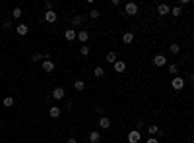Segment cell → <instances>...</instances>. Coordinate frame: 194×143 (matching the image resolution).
<instances>
[{"mask_svg": "<svg viewBox=\"0 0 194 143\" xmlns=\"http://www.w3.org/2000/svg\"><path fill=\"white\" fill-rule=\"evenodd\" d=\"M124 14L126 16H136V14H138V4L136 2H126L124 4Z\"/></svg>", "mask_w": 194, "mask_h": 143, "instance_id": "obj_1", "label": "cell"}, {"mask_svg": "<svg viewBox=\"0 0 194 143\" xmlns=\"http://www.w3.org/2000/svg\"><path fill=\"white\" fill-rule=\"evenodd\" d=\"M171 87H173L175 91H181L183 87H184V80H183V77H173V80H171Z\"/></svg>", "mask_w": 194, "mask_h": 143, "instance_id": "obj_2", "label": "cell"}, {"mask_svg": "<svg viewBox=\"0 0 194 143\" xmlns=\"http://www.w3.org/2000/svg\"><path fill=\"white\" fill-rule=\"evenodd\" d=\"M152 62H153V66H155V68H161V66H165V64H167V58H165L163 54H155Z\"/></svg>", "mask_w": 194, "mask_h": 143, "instance_id": "obj_3", "label": "cell"}, {"mask_svg": "<svg viewBox=\"0 0 194 143\" xmlns=\"http://www.w3.org/2000/svg\"><path fill=\"white\" fill-rule=\"evenodd\" d=\"M53 97L56 99V101H60V99L66 97V89H64V87H54L53 89Z\"/></svg>", "mask_w": 194, "mask_h": 143, "instance_id": "obj_4", "label": "cell"}, {"mask_svg": "<svg viewBox=\"0 0 194 143\" xmlns=\"http://www.w3.org/2000/svg\"><path fill=\"white\" fill-rule=\"evenodd\" d=\"M140 139H142V135H140L138 130H132L130 133H128V143H138Z\"/></svg>", "mask_w": 194, "mask_h": 143, "instance_id": "obj_5", "label": "cell"}, {"mask_svg": "<svg viewBox=\"0 0 194 143\" xmlns=\"http://www.w3.org/2000/svg\"><path fill=\"white\" fill-rule=\"evenodd\" d=\"M16 31H18V35H19V37H25V35L29 33V27H27L25 23H19V25L16 27Z\"/></svg>", "mask_w": 194, "mask_h": 143, "instance_id": "obj_6", "label": "cell"}, {"mask_svg": "<svg viewBox=\"0 0 194 143\" xmlns=\"http://www.w3.org/2000/svg\"><path fill=\"white\" fill-rule=\"evenodd\" d=\"M99 128H103V130H109V128H111V120L107 118V116H101V118H99Z\"/></svg>", "mask_w": 194, "mask_h": 143, "instance_id": "obj_7", "label": "cell"}, {"mask_svg": "<svg viewBox=\"0 0 194 143\" xmlns=\"http://www.w3.org/2000/svg\"><path fill=\"white\" fill-rule=\"evenodd\" d=\"M64 37H66V41H74V39H78V31L66 29V31H64Z\"/></svg>", "mask_w": 194, "mask_h": 143, "instance_id": "obj_8", "label": "cell"}, {"mask_svg": "<svg viewBox=\"0 0 194 143\" xmlns=\"http://www.w3.org/2000/svg\"><path fill=\"white\" fill-rule=\"evenodd\" d=\"M113 68H114V72H119V74H123V72L126 70V64L124 62H120V60H117L113 64Z\"/></svg>", "mask_w": 194, "mask_h": 143, "instance_id": "obj_9", "label": "cell"}, {"mask_svg": "<svg viewBox=\"0 0 194 143\" xmlns=\"http://www.w3.org/2000/svg\"><path fill=\"white\" fill-rule=\"evenodd\" d=\"M43 19H45V21H49V23H54V21H56V14H54V12H45Z\"/></svg>", "mask_w": 194, "mask_h": 143, "instance_id": "obj_10", "label": "cell"}, {"mask_svg": "<svg viewBox=\"0 0 194 143\" xmlns=\"http://www.w3.org/2000/svg\"><path fill=\"white\" fill-rule=\"evenodd\" d=\"M132 41H134V33H132V31H126V33L123 35V43H124V45H130Z\"/></svg>", "mask_w": 194, "mask_h": 143, "instance_id": "obj_11", "label": "cell"}, {"mask_svg": "<svg viewBox=\"0 0 194 143\" xmlns=\"http://www.w3.org/2000/svg\"><path fill=\"white\" fill-rule=\"evenodd\" d=\"M89 143H101V135H99V132H89Z\"/></svg>", "mask_w": 194, "mask_h": 143, "instance_id": "obj_12", "label": "cell"}, {"mask_svg": "<svg viewBox=\"0 0 194 143\" xmlns=\"http://www.w3.org/2000/svg\"><path fill=\"white\" fill-rule=\"evenodd\" d=\"M157 12H159V16H167V14L171 12V8L167 4H159V6H157Z\"/></svg>", "mask_w": 194, "mask_h": 143, "instance_id": "obj_13", "label": "cell"}, {"mask_svg": "<svg viewBox=\"0 0 194 143\" xmlns=\"http://www.w3.org/2000/svg\"><path fill=\"white\" fill-rule=\"evenodd\" d=\"M43 70L51 74V72L54 70V62H53V60H45V62H43Z\"/></svg>", "mask_w": 194, "mask_h": 143, "instance_id": "obj_14", "label": "cell"}, {"mask_svg": "<svg viewBox=\"0 0 194 143\" xmlns=\"http://www.w3.org/2000/svg\"><path fill=\"white\" fill-rule=\"evenodd\" d=\"M88 39H89L88 31H78V41H80V43H88Z\"/></svg>", "mask_w": 194, "mask_h": 143, "instance_id": "obj_15", "label": "cell"}, {"mask_svg": "<svg viewBox=\"0 0 194 143\" xmlns=\"http://www.w3.org/2000/svg\"><path fill=\"white\" fill-rule=\"evenodd\" d=\"M49 114H51V118H58L60 116V108L58 106H51V108H49Z\"/></svg>", "mask_w": 194, "mask_h": 143, "instance_id": "obj_16", "label": "cell"}, {"mask_svg": "<svg viewBox=\"0 0 194 143\" xmlns=\"http://www.w3.org/2000/svg\"><path fill=\"white\" fill-rule=\"evenodd\" d=\"M74 89H76V91H84V89H85L84 80H76V81H74Z\"/></svg>", "mask_w": 194, "mask_h": 143, "instance_id": "obj_17", "label": "cell"}, {"mask_svg": "<svg viewBox=\"0 0 194 143\" xmlns=\"http://www.w3.org/2000/svg\"><path fill=\"white\" fill-rule=\"evenodd\" d=\"M169 52H171V54H179V52H181V47H179L177 43H173V45L169 47Z\"/></svg>", "mask_w": 194, "mask_h": 143, "instance_id": "obj_18", "label": "cell"}, {"mask_svg": "<svg viewBox=\"0 0 194 143\" xmlns=\"http://www.w3.org/2000/svg\"><path fill=\"white\" fill-rule=\"evenodd\" d=\"M93 76H95V77H103V76H105V70H103L101 66H97L95 70H93Z\"/></svg>", "mask_w": 194, "mask_h": 143, "instance_id": "obj_19", "label": "cell"}, {"mask_svg": "<svg viewBox=\"0 0 194 143\" xmlns=\"http://www.w3.org/2000/svg\"><path fill=\"white\" fill-rule=\"evenodd\" d=\"M148 132L152 133V135H153V133H159V126H157V124H149V126H148Z\"/></svg>", "mask_w": 194, "mask_h": 143, "instance_id": "obj_20", "label": "cell"}, {"mask_svg": "<svg viewBox=\"0 0 194 143\" xmlns=\"http://www.w3.org/2000/svg\"><path fill=\"white\" fill-rule=\"evenodd\" d=\"M171 14H173L175 18H179L183 14V10H181V6H173V8H171Z\"/></svg>", "mask_w": 194, "mask_h": 143, "instance_id": "obj_21", "label": "cell"}, {"mask_svg": "<svg viewBox=\"0 0 194 143\" xmlns=\"http://www.w3.org/2000/svg\"><path fill=\"white\" fill-rule=\"evenodd\" d=\"M21 16H24V12H21V8H14V10H12V18H18V19H19Z\"/></svg>", "mask_w": 194, "mask_h": 143, "instance_id": "obj_22", "label": "cell"}, {"mask_svg": "<svg viewBox=\"0 0 194 143\" xmlns=\"http://www.w3.org/2000/svg\"><path fill=\"white\" fill-rule=\"evenodd\" d=\"M43 6H45V10H47V12H53V8H54V2H53V0H47V2L43 4Z\"/></svg>", "mask_w": 194, "mask_h": 143, "instance_id": "obj_23", "label": "cell"}, {"mask_svg": "<svg viewBox=\"0 0 194 143\" xmlns=\"http://www.w3.org/2000/svg\"><path fill=\"white\" fill-rule=\"evenodd\" d=\"M4 106H14V97H4Z\"/></svg>", "mask_w": 194, "mask_h": 143, "instance_id": "obj_24", "label": "cell"}, {"mask_svg": "<svg viewBox=\"0 0 194 143\" xmlns=\"http://www.w3.org/2000/svg\"><path fill=\"white\" fill-rule=\"evenodd\" d=\"M82 21H84L82 16H74V18H72V23H74V25H82Z\"/></svg>", "mask_w": 194, "mask_h": 143, "instance_id": "obj_25", "label": "cell"}, {"mask_svg": "<svg viewBox=\"0 0 194 143\" xmlns=\"http://www.w3.org/2000/svg\"><path fill=\"white\" fill-rule=\"evenodd\" d=\"M107 62L114 64V62H117V54H114V52H109V54H107Z\"/></svg>", "mask_w": 194, "mask_h": 143, "instance_id": "obj_26", "label": "cell"}, {"mask_svg": "<svg viewBox=\"0 0 194 143\" xmlns=\"http://www.w3.org/2000/svg\"><path fill=\"white\" fill-rule=\"evenodd\" d=\"M80 52H82V56H89V47H85V45H82V48H80Z\"/></svg>", "mask_w": 194, "mask_h": 143, "instance_id": "obj_27", "label": "cell"}, {"mask_svg": "<svg viewBox=\"0 0 194 143\" xmlns=\"http://www.w3.org/2000/svg\"><path fill=\"white\" fill-rule=\"evenodd\" d=\"M169 72H171L173 76H177V72H179V66H177V64H169Z\"/></svg>", "mask_w": 194, "mask_h": 143, "instance_id": "obj_28", "label": "cell"}, {"mask_svg": "<svg viewBox=\"0 0 194 143\" xmlns=\"http://www.w3.org/2000/svg\"><path fill=\"white\" fill-rule=\"evenodd\" d=\"M39 60H45V54H39V52H35V54H33V62H39Z\"/></svg>", "mask_w": 194, "mask_h": 143, "instance_id": "obj_29", "label": "cell"}, {"mask_svg": "<svg viewBox=\"0 0 194 143\" xmlns=\"http://www.w3.org/2000/svg\"><path fill=\"white\" fill-rule=\"evenodd\" d=\"M99 16H101V14H99V10H91V12H89V18H91V19H97Z\"/></svg>", "mask_w": 194, "mask_h": 143, "instance_id": "obj_30", "label": "cell"}, {"mask_svg": "<svg viewBox=\"0 0 194 143\" xmlns=\"http://www.w3.org/2000/svg\"><path fill=\"white\" fill-rule=\"evenodd\" d=\"M2 27H4V29H8V27H12V21H10V19H4V21H2Z\"/></svg>", "mask_w": 194, "mask_h": 143, "instance_id": "obj_31", "label": "cell"}, {"mask_svg": "<svg viewBox=\"0 0 194 143\" xmlns=\"http://www.w3.org/2000/svg\"><path fill=\"white\" fill-rule=\"evenodd\" d=\"M146 143H159V139H155V137H149Z\"/></svg>", "mask_w": 194, "mask_h": 143, "instance_id": "obj_32", "label": "cell"}, {"mask_svg": "<svg viewBox=\"0 0 194 143\" xmlns=\"http://www.w3.org/2000/svg\"><path fill=\"white\" fill-rule=\"evenodd\" d=\"M66 143H78V141H76V137H68V139H66Z\"/></svg>", "mask_w": 194, "mask_h": 143, "instance_id": "obj_33", "label": "cell"}, {"mask_svg": "<svg viewBox=\"0 0 194 143\" xmlns=\"http://www.w3.org/2000/svg\"><path fill=\"white\" fill-rule=\"evenodd\" d=\"M0 124H2V122H0Z\"/></svg>", "mask_w": 194, "mask_h": 143, "instance_id": "obj_34", "label": "cell"}]
</instances>
